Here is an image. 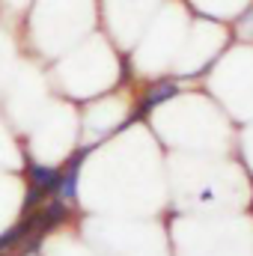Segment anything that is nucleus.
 <instances>
[{"label": "nucleus", "instance_id": "f257e3e1", "mask_svg": "<svg viewBox=\"0 0 253 256\" xmlns=\"http://www.w3.org/2000/svg\"><path fill=\"white\" fill-rule=\"evenodd\" d=\"M90 155V146H84V149H78L74 152V158L68 161V167H66L63 173H60V185H57V191L54 196H60L63 202H74L78 200V182H80V164H84V158Z\"/></svg>", "mask_w": 253, "mask_h": 256}, {"label": "nucleus", "instance_id": "7ed1b4c3", "mask_svg": "<svg viewBox=\"0 0 253 256\" xmlns=\"http://www.w3.org/2000/svg\"><path fill=\"white\" fill-rule=\"evenodd\" d=\"M176 92H179V86H176V80H173V78H170V80H167V78H164V80H158V84L146 92V98H143V114H149L152 108L164 104V102H167V98H173Z\"/></svg>", "mask_w": 253, "mask_h": 256}, {"label": "nucleus", "instance_id": "f03ea898", "mask_svg": "<svg viewBox=\"0 0 253 256\" xmlns=\"http://www.w3.org/2000/svg\"><path fill=\"white\" fill-rule=\"evenodd\" d=\"M27 179H30L33 188H39L45 196H51L57 191V185H60V170L57 167H45V164H30L27 167Z\"/></svg>", "mask_w": 253, "mask_h": 256}]
</instances>
